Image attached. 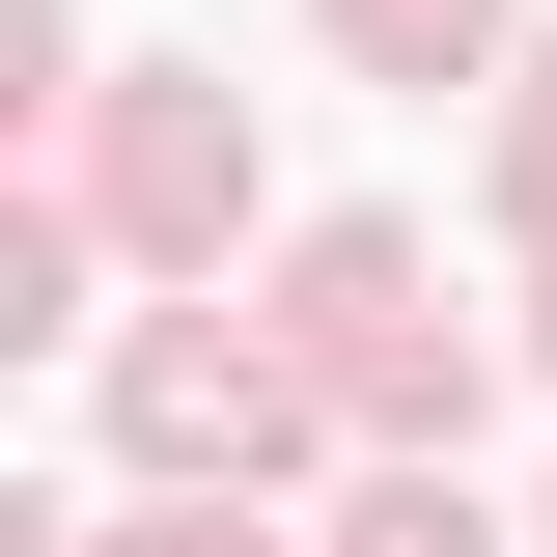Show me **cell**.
<instances>
[{"label": "cell", "mask_w": 557, "mask_h": 557, "mask_svg": "<svg viewBox=\"0 0 557 557\" xmlns=\"http://www.w3.org/2000/svg\"><path fill=\"white\" fill-rule=\"evenodd\" d=\"M278 362L335 418H474V335H418V251L391 223H307V278H278Z\"/></svg>", "instance_id": "obj_1"}, {"label": "cell", "mask_w": 557, "mask_h": 557, "mask_svg": "<svg viewBox=\"0 0 557 557\" xmlns=\"http://www.w3.org/2000/svg\"><path fill=\"white\" fill-rule=\"evenodd\" d=\"M112 418L168 446V474H251V446H307V362H251V335H139Z\"/></svg>", "instance_id": "obj_2"}, {"label": "cell", "mask_w": 557, "mask_h": 557, "mask_svg": "<svg viewBox=\"0 0 557 557\" xmlns=\"http://www.w3.org/2000/svg\"><path fill=\"white\" fill-rule=\"evenodd\" d=\"M112 223L139 251H223V223H251V112H223V84H139L112 112Z\"/></svg>", "instance_id": "obj_3"}, {"label": "cell", "mask_w": 557, "mask_h": 557, "mask_svg": "<svg viewBox=\"0 0 557 557\" xmlns=\"http://www.w3.org/2000/svg\"><path fill=\"white\" fill-rule=\"evenodd\" d=\"M335 57H362V84H474V57H502V0H335Z\"/></svg>", "instance_id": "obj_4"}, {"label": "cell", "mask_w": 557, "mask_h": 557, "mask_svg": "<svg viewBox=\"0 0 557 557\" xmlns=\"http://www.w3.org/2000/svg\"><path fill=\"white\" fill-rule=\"evenodd\" d=\"M335 557H502V530H474V502H446V474H391V502H362Z\"/></svg>", "instance_id": "obj_5"}]
</instances>
